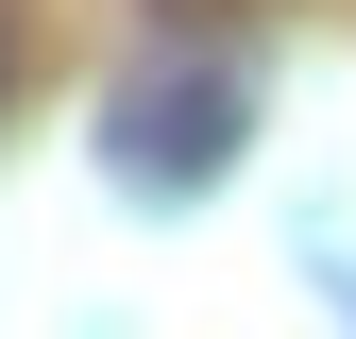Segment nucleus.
<instances>
[{"mask_svg": "<svg viewBox=\"0 0 356 339\" xmlns=\"http://www.w3.org/2000/svg\"><path fill=\"white\" fill-rule=\"evenodd\" d=\"M238 68H187V85H136L119 102V187H220L238 170Z\"/></svg>", "mask_w": 356, "mask_h": 339, "instance_id": "f257e3e1", "label": "nucleus"}]
</instances>
